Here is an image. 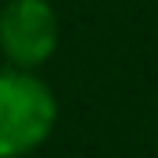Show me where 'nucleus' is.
Wrapping results in <instances>:
<instances>
[{
    "label": "nucleus",
    "instance_id": "obj_1",
    "mask_svg": "<svg viewBox=\"0 0 158 158\" xmlns=\"http://www.w3.org/2000/svg\"><path fill=\"white\" fill-rule=\"evenodd\" d=\"M58 122L54 90L32 72H0V158L36 151Z\"/></svg>",
    "mask_w": 158,
    "mask_h": 158
},
{
    "label": "nucleus",
    "instance_id": "obj_2",
    "mask_svg": "<svg viewBox=\"0 0 158 158\" xmlns=\"http://www.w3.org/2000/svg\"><path fill=\"white\" fill-rule=\"evenodd\" d=\"M58 47V15L47 0H7L0 7V54L11 69L32 72Z\"/></svg>",
    "mask_w": 158,
    "mask_h": 158
}]
</instances>
